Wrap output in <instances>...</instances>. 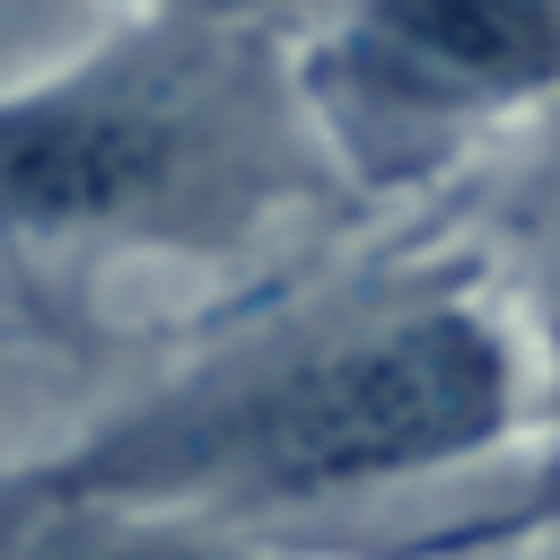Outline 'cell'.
<instances>
[{
    "mask_svg": "<svg viewBox=\"0 0 560 560\" xmlns=\"http://www.w3.org/2000/svg\"><path fill=\"white\" fill-rule=\"evenodd\" d=\"M490 560H560V525L534 534V542H516V551H490Z\"/></svg>",
    "mask_w": 560,
    "mask_h": 560,
    "instance_id": "cell-7",
    "label": "cell"
},
{
    "mask_svg": "<svg viewBox=\"0 0 560 560\" xmlns=\"http://www.w3.org/2000/svg\"><path fill=\"white\" fill-rule=\"evenodd\" d=\"M341 219L359 210L298 114L280 26L114 9L0 88V324L26 341L140 271H245Z\"/></svg>",
    "mask_w": 560,
    "mask_h": 560,
    "instance_id": "cell-2",
    "label": "cell"
},
{
    "mask_svg": "<svg viewBox=\"0 0 560 560\" xmlns=\"http://www.w3.org/2000/svg\"><path fill=\"white\" fill-rule=\"evenodd\" d=\"M9 350H26V332H9V324H0V359H9Z\"/></svg>",
    "mask_w": 560,
    "mask_h": 560,
    "instance_id": "cell-8",
    "label": "cell"
},
{
    "mask_svg": "<svg viewBox=\"0 0 560 560\" xmlns=\"http://www.w3.org/2000/svg\"><path fill=\"white\" fill-rule=\"evenodd\" d=\"M542 376L490 236L402 228L245 289L35 472L341 560L368 516L534 446Z\"/></svg>",
    "mask_w": 560,
    "mask_h": 560,
    "instance_id": "cell-1",
    "label": "cell"
},
{
    "mask_svg": "<svg viewBox=\"0 0 560 560\" xmlns=\"http://www.w3.org/2000/svg\"><path fill=\"white\" fill-rule=\"evenodd\" d=\"M289 88L359 219L438 210L560 122V0H315Z\"/></svg>",
    "mask_w": 560,
    "mask_h": 560,
    "instance_id": "cell-3",
    "label": "cell"
},
{
    "mask_svg": "<svg viewBox=\"0 0 560 560\" xmlns=\"http://www.w3.org/2000/svg\"><path fill=\"white\" fill-rule=\"evenodd\" d=\"M534 149H551V158H542V175L516 201V236L508 245L490 236L499 245V271L516 289L525 341H534V376H542L534 455H525L516 481L481 490L464 516H429V525H411V534H394V542H376L359 560H490V551H516V542H534V534L560 525V122Z\"/></svg>",
    "mask_w": 560,
    "mask_h": 560,
    "instance_id": "cell-4",
    "label": "cell"
},
{
    "mask_svg": "<svg viewBox=\"0 0 560 560\" xmlns=\"http://www.w3.org/2000/svg\"><path fill=\"white\" fill-rule=\"evenodd\" d=\"M0 560H324V551L228 534V525L166 516L140 499H96L35 464H9L0 472Z\"/></svg>",
    "mask_w": 560,
    "mask_h": 560,
    "instance_id": "cell-5",
    "label": "cell"
},
{
    "mask_svg": "<svg viewBox=\"0 0 560 560\" xmlns=\"http://www.w3.org/2000/svg\"><path fill=\"white\" fill-rule=\"evenodd\" d=\"M122 9H175V18H228V26H298L315 0H122Z\"/></svg>",
    "mask_w": 560,
    "mask_h": 560,
    "instance_id": "cell-6",
    "label": "cell"
}]
</instances>
